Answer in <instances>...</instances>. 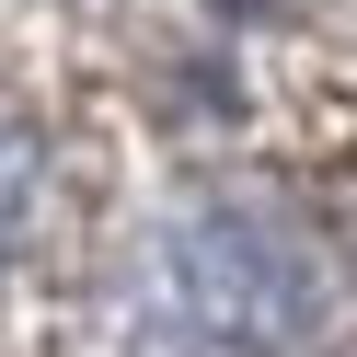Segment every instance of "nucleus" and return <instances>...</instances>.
<instances>
[{"instance_id":"obj_1","label":"nucleus","mask_w":357,"mask_h":357,"mask_svg":"<svg viewBox=\"0 0 357 357\" xmlns=\"http://www.w3.org/2000/svg\"><path fill=\"white\" fill-rule=\"evenodd\" d=\"M323 323V254L265 196H196L127 265V357H300Z\"/></svg>"},{"instance_id":"obj_2","label":"nucleus","mask_w":357,"mask_h":357,"mask_svg":"<svg viewBox=\"0 0 357 357\" xmlns=\"http://www.w3.org/2000/svg\"><path fill=\"white\" fill-rule=\"evenodd\" d=\"M35 185H47V173H35V150L12 139V127H0V254H12V242L35 231Z\"/></svg>"}]
</instances>
